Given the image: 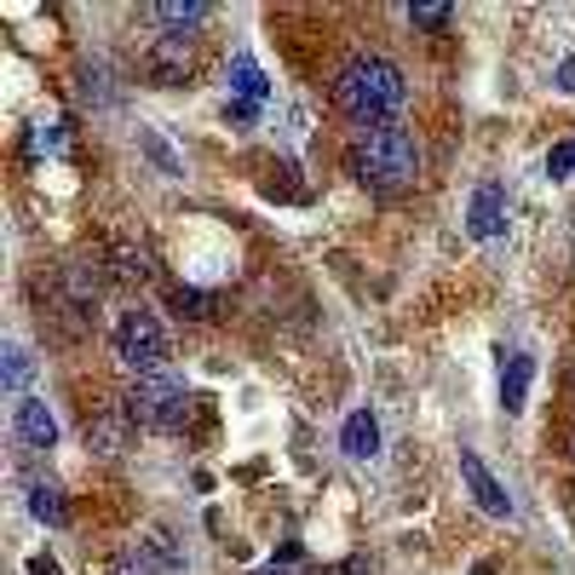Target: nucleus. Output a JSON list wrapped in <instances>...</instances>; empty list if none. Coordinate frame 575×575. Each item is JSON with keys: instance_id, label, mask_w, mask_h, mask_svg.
Returning <instances> with one entry per match:
<instances>
[{"instance_id": "nucleus-11", "label": "nucleus", "mask_w": 575, "mask_h": 575, "mask_svg": "<svg viewBox=\"0 0 575 575\" xmlns=\"http://www.w3.org/2000/svg\"><path fill=\"white\" fill-rule=\"evenodd\" d=\"M150 70H156V81H161V87H179V81L184 75H191V52H184V40H161V47H156V58H150Z\"/></svg>"}, {"instance_id": "nucleus-4", "label": "nucleus", "mask_w": 575, "mask_h": 575, "mask_svg": "<svg viewBox=\"0 0 575 575\" xmlns=\"http://www.w3.org/2000/svg\"><path fill=\"white\" fill-rule=\"evenodd\" d=\"M115 357L138 368V375H156L168 363V328H161L150 311H121L115 322Z\"/></svg>"}, {"instance_id": "nucleus-7", "label": "nucleus", "mask_w": 575, "mask_h": 575, "mask_svg": "<svg viewBox=\"0 0 575 575\" xmlns=\"http://www.w3.org/2000/svg\"><path fill=\"white\" fill-rule=\"evenodd\" d=\"M466 231L478 236V242H489V236L506 231V191H501V184H478V191H472Z\"/></svg>"}, {"instance_id": "nucleus-1", "label": "nucleus", "mask_w": 575, "mask_h": 575, "mask_svg": "<svg viewBox=\"0 0 575 575\" xmlns=\"http://www.w3.org/2000/svg\"><path fill=\"white\" fill-rule=\"evenodd\" d=\"M334 98H340V110H345V115H352V121H363V127L375 133L386 115H397V110H403L408 87H403V70L392 64V58L363 52V58H352V64L340 70V81H334Z\"/></svg>"}, {"instance_id": "nucleus-15", "label": "nucleus", "mask_w": 575, "mask_h": 575, "mask_svg": "<svg viewBox=\"0 0 575 575\" xmlns=\"http://www.w3.org/2000/svg\"><path fill=\"white\" fill-rule=\"evenodd\" d=\"M29 512L40 524H64V501H58L52 484H29Z\"/></svg>"}, {"instance_id": "nucleus-14", "label": "nucleus", "mask_w": 575, "mask_h": 575, "mask_svg": "<svg viewBox=\"0 0 575 575\" xmlns=\"http://www.w3.org/2000/svg\"><path fill=\"white\" fill-rule=\"evenodd\" d=\"M87 443L98 449V455H121V449H127V420H115V415L93 420L87 426Z\"/></svg>"}, {"instance_id": "nucleus-22", "label": "nucleus", "mask_w": 575, "mask_h": 575, "mask_svg": "<svg viewBox=\"0 0 575 575\" xmlns=\"http://www.w3.org/2000/svg\"><path fill=\"white\" fill-rule=\"evenodd\" d=\"M294 564H299V552H282V564H265V570H254V575H299Z\"/></svg>"}, {"instance_id": "nucleus-8", "label": "nucleus", "mask_w": 575, "mask_h": 575, "mask_svg": "<svg viewBox=\"0 0 575 575\" xmlns=\"http://www.w3.org/2000/svg\"><path fill=\"white\" fill-rule=\"evenodd\" d=\"M340 449L352 461H375L380 455V420L368 415V408H352L345 415V426H340Z\"/></svg>"}, {"instance_id": "nucleus-3", "label": "nucleus", "mask_w": 575, "mask_h": 575, "mask_svg": "<svg viewBox=\"0 0 575 575\" xmlns=\"http://www.w3.org/2000/svg\"><path fill=\"white\" fill-rule=\"evenodd\" d=\"M127 420L150 426V431H179L184 420H191V392L168 375H144L127 392Z\"/></svg>"}, {"instance_id": "nucleus-12", "label": "nucleus", "mask_w": 575, "mask_h": 575, "mask_svg": "<svg viewBox=\"0 0 575 575\" xmlns=\"http://www.w3.org/2000/svg\"><path fill=\"white\" fill-rule=\"evenodd\" d=\"M64 299H70V311H93V305H98L93 265H64Z\"/></svg>"}, {"instance_id": "nucleus-20", "label": "nucleus", "mask_w": 575, "mask_h": 575, "mask_svg": "<svg viewBox=\"0 0 575 575\" xmlns=\"http://www.w3.org/2000/svg\"><path fill=\"white\" fill-rule=\"evenodd\" d=\"M29 352H24V345H7V386H24L29 380Z\"/></svg>"}, {"instance_id": "nucleus-25", "label": "nucleus", "mask_w": 575, "mask_h": 575, "mask_svg": "<svg viewBox=\"0 0 575 575\" xmlns=\"http://www.w3.org/2000/svg\"><path fill=\"white\" fill-rule=\"evenodd\" d=\"M29 575H64V570H58L52 559H29Z\"/></svg>"}, {"instance_id": "nucleus-16", "label": "nucleus", "mask_w": 575, "mask_h": 575, "mask_svg": "<svg viewBox=\"0 0 575 575\" xmlns=\"http://www.w3.org/2000/svg\"><path fill=\"white\" fill-rule=\"evenodd\" d=\"M64 144H70V127H64V121H35L29 150H64Z\"/></svg>"}, {"instance_id": "nucleus-5", "label": "nucleus", "mask_w": 575, "mask_h": 575, "mask_svg": "<svg viewBox=\"0 0 575 575\" xmlns=\"http://www.w3.org/2000/svg\"><path fill=\"white\" fill-rule=\"evenodd\" d=\"M461 478H466V489H472V501H478L489 518H512V496H506V484L489 472L472 449H461Z\"/></svg>"}, {"instance_id": "nucleus-24", "label": "nucleus", "mask_w": 575, "mask_h": 575, "mask_svg": "<svg viewBox=\"0 0 575 575\" xmlns=\"http://www.w3.org/2000/svg\"><path fill=\"white\" fill-rule=\"evenodd\" d=\"M559 87L575 93V58H564V64H559Z\"/></svg>"}, {"instance_id": "nucleus-26", "label": "nucleus", "mask_w": 575, "mask_h": 575, "mask_svg": "<svg viewBox=\"0 0 575 575\" xmlns=\"http://www.w3.org/2000/svg\"><path fill=\"white\" fill-rule=\"evenodd\" d=\"M115 575H144V570H115Z\"/></svg>"}, {"instance_id": "nucleus-21", "label": "nucleus", "mask_w": 575, "mask_h": 575, "mask_svg": "<svg viewBox=\"0 0 575 575\" xmlns=\"http://www.w3.org/2000/svg\"><path fill=\"white\" fill-rule=\"evenodd\" d=\"M144 150H150V156H156L168 173H179V161H173V150H168V144H161V138H144Z\"/></svg>"}, {"instance_id": "nucleus-18", "label": "nucleus", "mask_w": 575, "mask_h": 575, "mask_svg": "<svg viewBox=\"0 0 575 575\" xmlns=\"http://www.w3.org/2000/svg\"><path fill=\"white\" fill-rule=\"evenodd\" d=\"M449 17H455V7H408L415 29H449Z\"/></svg>"}, {"instance_id": "nucleus-10", "label": "nucleus", "mask_w": 575, "mask_h": 575, "mask_svg": "<svg viewBox=\"0 0 575 575\" xmlns=\"http://www.w3.org/2000/svg\"><path fill=\"white\" fill-rule=\"evenodd\" d=\"M529 380H536V363H529L524 352H512L506 368H501V408H506V415H518V408H524Z\"/></svg>"}, {"instance_id": "nucleus-23", "label": "nucleus", "mask_w": 575, "mask_h": 575, "mask_svg": "<svg viewBox=\"0 0 575 575\" xmlns=\"http://www.w3.org/2000/svg\"><path fill=\"white\" fill-rule=\"evenodd\" d=\"M328 575H375V570H368L363 559H340L334 570H328Z\"/></svg>"}, {"instance_id": "nucleus-19", "label": "nucleus", "mask_w": 575, "mask_h": 575, "mask_svg": "<svg viewBox=\"0 0 575 575\" xmlns=\"http://www.w3.org/2000/svg\"><path fill=\"white\" fill-rule=\"evenodd\" d=\"M547 173H552V179H575V138L552 144V156H547Z\"/></svg>"}, {"instance_id": "nucleus-6", "label": "nucleus", "mask_w": 575, "mask_h": 575, "mask_svg": "<svg viewBox=\"0 0 575 575\" xmlns=\"http://www.w3.org/2000/svg\"><path fill=\"white\" fill-rule=\"evenodd\" d=\"M12 431H17V443H24V449H35V455H47V449L58 443V420H52V408L40 397H17Z\"/></svg>"}, {"instance_id": "nucleus-17", "label": "nucleus", "mask_w": 575, "mask_h": 575, "mask_svg": "<svg viewBox=\"0 0 575 575\" xmlns=\"http://www.w3.org/2000/svg\"><path fill=\"white\" fill-rule=\"evenodd\" d=\"M115 271L121 277H150V254H144V248H133V242H121V248H115Z\"/></svg>"}, {"instance_id": "nucleus-9", "label": "nucleus", "mask_w": 575, "mask_h": 575, "mask_svg": "<svg viewBox=\"0 0 575 575\" xmlns=\"http://www.w3.org/2000/svg\"><path fill=\"white\" fill-rule=\"evenodd\" d=\"M150 17H156L161 29H173V40H184V29L208 24V7H201V0H156Z\"/></svg>"}, {"instance_id": "nucleus-13", "label": "nucleus", "mask_w": 575, "mask_h": 575, "mask_svg": "<svg viewBox=\"0 0 575 575\" xmlns=\"http://www.w3.org/2000/svg\"><path fill=\"white\" fill-rule=\"evenodd\" d=\"M231 87H236V105H259V98L271 93V81H265V70L254 64V58H236V64H231Z\"/></svg>"}, {"instance_id": "nucleus-2", "label": "nucleus", "mask_w": 575, "mask_h": 575, "mask_svg": "<svg viewBox=\"0 0 575 575\" xmlns=\"http://www.w3.org/2000/svg\"><path fill=\"white\" fill-rule=\"evenodd\" d=\"M352 173L368 191H403L420 179V144L403 127H375L352 144Z\"/></svg>"}]
</instances>
